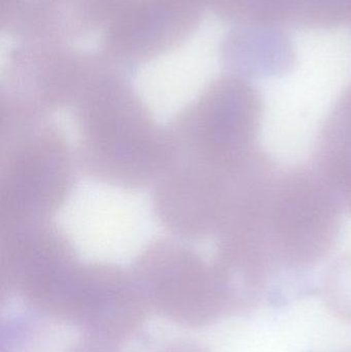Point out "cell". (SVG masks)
I'll list each match as a JSON object with an SVG mask.
<instances>
[{"mask_svg": "<svg viewBox=\"0 0 351 352\" xmlns=\"http://www.w3.org/2000/svg\"><path fill=\"white\" fill-rule=\"evenodd\" d=\"M263 111L259 94L249 85H214L164 126L163 169L207 186L235 179L261 152L257 138Z\"/></svg>", "mask_w": 351, "mask_h": 352, "instance_id": "cell-1", "label": "cell"}, {"mask_svg": "<svg viewBox=\"0 0 351 352\" xmlns=\"http://www.w3.org/2000/svg\"><path fill=\"white\" fill-rule=\"evenodd\" d=\"M71 111L80 173L119 190L152 188L166 158L165 128L137 96L99 89L76 97Z\"/></svg>", "mask_w": 351, "mask_h": 352, "instance_id": "cell-2", "label": "cell"}, {"mask_svg": "<svg viewBox=\"0 0 351 352\" xmlns=\"http://www.w3.org/2000/svg\"><path fill=\"white\" fill-rule=\"evenodd\" d=\"M80 171L76 148L49 119L0 117V232L53 221Z\"/></svg>", "mask_w": 351, "mask_h": 352, "instance_id": "cell-3", "label": "cell"}, {"mask_svg": "<svg viewBox=\"0 0 351 352\" xmlns=\"http://www.w3.org/2000/svg\"><path fill=\"white\" fill-rule=\"evenodd\" d=\"M340 208L315 168L278 171L259 208V230L266 252L280 275H299L333 250Z\"/></svg>", "mask_w": 351, "mask_h": 352, "instance_id": "cell-4", "label": "cell"}, {"mask_svg": "<svg viewBox=\"0 0 351 352\" xmlns=\"http://www.w3.org/2000/svg\"><path fill=\"white\" fill-rule=\"evenodd\" d=\"M130 271L148 308L177 324L206 326L234 314L212 261L185 240L156 238L136 256Z\"/></svg>", "mask_w": 351, "mask_h": 352, "instance_id": "cell-5", "label": "cell"}, {"mask_svg": "<svg viewBox=\"0 0 351 352\" xmlns=\"http://www.w3.org/2000/svg\"><path fill=\"white\" fill-rule=\"evenodd\" d=\"M148 309L130 269L80 262L51 316L76 324L89 340L122 343L141 327Z\"/></svg>", "mask_w": 351, "mask_h": 352, "instance_id": "cell-6", "label": "cell"}, {"mask_svg": "<svg viewBox=\"0 0 351 352\" xmlns=\"http://www.w3.org/2000/svg\"><path fill=\"white\" fill-rule=\"evenodd\" d=\"M80 262L71 240L53 221L0 232L2 289L41 311Z\"/></svg>", "mask_w": 351, "mask_h": 352, "instance_id": "cell-7", "label": "cell"}, {"mask_svg": "<svg viewBox=\"0 0 351 352\" xmlns=\"http://www.w3.org/2000/svg\"><path fill=\"white\" fill-rule=\"evenodd\" d=\"M315 169L342 210L351 213V91L325 120L317 138Z\"/></svg>", "mask_w": 351, "mask_h": 352, "instance_id": "cell-8", "label": "cell"}, {"mask_svg": "<svg viewBox=\"0 0 351 352\" xmlns=\"http://www.w3.org/2000/svg\"><path fill=\"white\" fill-rule=\"evenodd\" d=\"M323 294L336 316L351 320V254L339 256L330 265L324 275Z\"/></svg>", "mask_w": 351, "mask_h": 352, "instance_id": "cell-9", "label": "cell"}, {"mask_svg": "<svg viewBox=\"0 0 351 352\" xmlns=\"http://www.w3.org/2000/svg\"><path fill=\"white\" fill-rule=\"evenodd\" d=\"M97 352H121L115 349H103V351ZM158 352H203L201 349H198L196 345L193 344H185V343H181V344H172L169 346L164 347V349H160Z\"/></svg>", "mask_w": 351, "mask_h": 352, "instance_id": "cell-10", "label": "cell"}]
</instances>
